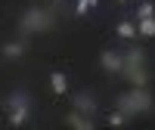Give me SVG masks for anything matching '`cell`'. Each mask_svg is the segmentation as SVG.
Instances as JSON below:
<instances>
[{"label": "cell", "instance_id": "cell-8", "mask_svg": "<svg viewBox=\"0 0 155 130\" xmlns=\"http://www.w3.org/2000/svg\"><path fill=\"white\" fill-rule=\"evenodd\" d=\"M50 87H53L56 96H65L68 93V74L65 71H50Z\"/></svg>", "mask_w": 155, "mask_h": 130}, {"label": "cell", "instance_id": "cell-7", "mask_svg": "<svg viewBox=\"0 0 155 130\" xmlns=\"http://www.w3.org/2000/svg\"><path fill=\"white\" fill-rule=\"evenodd\" d=\"M25 50H28V44H25V41H6V44H0L3 59H19V56H25Z\"/></svg>", "mask_w": 155, "mask_h": 130}, {"label": "cell", "instance_id": "cell-15", "mask_svg": "<svg viewBox=\"0 0 155 130\" xmlns=\"http://www.w3.org/2000/svg\"><path fill=\"white\" fill-rule=\"evenodd\" d=\"M127 121H130V118H127L124 112H118V109H115V112L109 115V118H106V124H109V127H124Z\"/></svg>", "mask_w": 155, "mask_h": 130}, {"label": "cell", "instance_id": "cell-3", "mask_svg": "<svg viewBox=\"0 0 155 130\" xmlns=\"http://www.w3.org/2000/svg\"><path fill=\"white\" fill-rule=\"evenodd\" d=\"M71 99H74V112L90 115V118H93V115H96V109H99V102H96V96L90 93V90H78Z\"/></svg>", "mask_w": 155, "mask_h": 130}, {"label": "cell", "instance_id": "cell-12", "mask_svg": "<svg viewBox=\"0 0 155 130\" xmlns=\"http://www.w3.org/2000/svg\"><path fill=\"white\" fill-rule=\"evenodd\" d=\"M115 31H118V37H121V41H134V37H137V25H134L130 19H121Z\"/></svg>", "mask_w": 155, "mask_h": 130}, {"label": "cell", "instance_id": "cell-5", "mask_svg": "<svg viewBox=\"0 0 155 130\" xmlns=\"http://www.w3.org/2000/svg\"><path fill=\"white\" fill-rule=\"evenodd\" d=\"M121 74L130 81V87H149V68L146 65H127V68H121Z\"/></svg>", "mask_w": 155, "mask_h": 130}, {"label": "cell", "instance_id": "cell-14", "mask_svg": "<svg viewBox=\"0 0 155 130\" xmlns=\"http://www.w3.org/2000/svg\"><path fill=\"white\" fill-rule=\"evenodd\" d=\"M155 16V3L152 0H140V6H137V19H149Z\"/></svg>", "mask_w": 155, "mask_h": 130}, {"label": "cell", "instance_id": "cell-4", "mask_svg": "<svg viewBox=\"0 0 155 130\" xmlns=\"http://www.w3.org/2000/svg\"><path fill=\"white\" fill-rule=\"evenodd\" d=\"M99 65H102L109 74H121V68H124V56L118 53V50H102V53H99Z\"/></svg>", "mask_w": 155, "mask_h": 130}, {"label": "cell", "instance_id": "cell-16", "mask_svg": "<svg viewBox=\"0 0 155 130\" xmlns=\"http://www.w3.org/2000/svg\"><path fill=\"white\" fill-rule=\"evenodd\" d=\"M96 3H99V0H78V3H74V16H87Z\"/></svg>", "mask_w": 155, "mask_h": 130}, {"label": "cell", "instance_id": "cell-17", "mask_svg": "<svg viewBox=\"0 0 155 130\" xmlns=\"http://www.w3.org/2000/svg\"><path fill=\"white\" fill-rule=\"evenodd\" d=\"M118 3H130V0H118Z\"/></svg>", "mask_w": 155, "mask_h": 130}, {"label": "cell", "instance_id": "cell-11", "mask_svg": "<svg viewBox=\"0 0 155 130\" xmlns=\"http://www.w3.org/2000/svg\"><path fill=\"white\" fill-rule=\"evenodd\" d=\"M137 37H155V16L137 19Z\"/></svg>", "mask_w": 155, "mask_h": 130}, {"label": "cell", "instance_id": "cell-2", "mask_svg": "<svg viewBox=\"0 0 155 130\" xmlns=\"http://www.w3.org/2000/svg\"><path fill=\"white\" fill-rule=\"evenodd\" d=\"M53 28V12L44 9V6H28L19 16V31L22 34H41Z\"/></svg>", "mask_w": 155, "mask_h": 130}, {"label": "cell", "instance_id": "cell-13", "mask_svg": "<svg viewBox=\"0 0 155 130\" xmlns=\"http://www.w3.org/2000/svg\"><path fill=\"white\" fill-rule=\"evenodd\" d=\"M6 121H9V127L28 124V109H9V112H6Z\"/></svg>", "mask_w": 155, "mask_h": 130}, {"label": "cell", "instance_id": "cell-1", "mask_svg": "<svg viewBox=\"0 0 155 130\" xmlns=\"http://www.w3.org/2000/svg\"><path fill=\"white\" fill-rule=\"evenodd\" d=\"M155 109V99L149 93V87H130L127 93H118V112H124L127 118H140Z\"/></svg>", "mask_w": 155, "mask_h": 130}, {"label": "cell", "instance_id": "cell-6", "mask_svg": "<svg viewBox=\"0 0 155 130\" xmlns=\"http://www.w3.org/2000/svg\"><path fill=\"white\" fill-rule=\"evenodd\" d=\"M3 106H6V112L9 109H31V96L25 93V90H16V93H9L3 99Z\"/></svg>", "mask_w": 155, "mask_h": 130}, {"label": "cell", "instance_id": "cell-10", "mask_svg": "<svg viewBox=\"0 0 155 130\" xmlns=\"http://www.w3.org/2000/svg\"><path fill=\"white\" fill-rule=\"evenodd\" d=\"M121 56H124V68H127V65H146V53H143L140 47H130V50L121 53Z\"/></svg>", "mask_w": 155, "mask_h": 130}, {"label": "cell", "instance_id": "cell-9", "mask_svg": "<svg viewBox=\"0 0 155 130\" xmlns=\"http://www.w3.org/2000/svg\"><path fill=\"white\" fill-rule=\"evenodd\" d=\"M65 124L74 127V130H93V118H90V115H81V112H71L65 118Z\"/></svg>", "mask_w": 155, "mask_h": 130}]
</instances>
